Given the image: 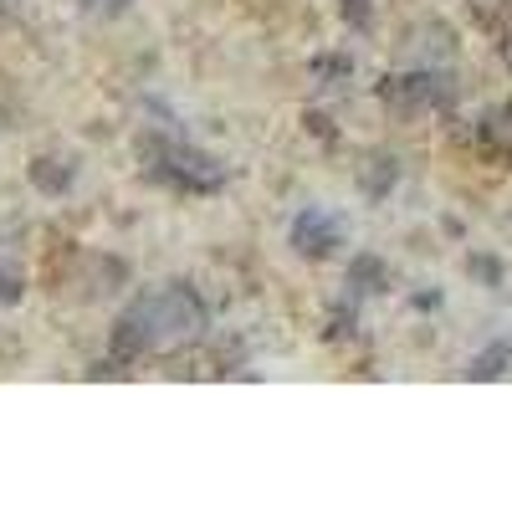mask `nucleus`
Returning <instances> with one entry per match:
<instances>
[{
    "mask_svg": "<svg viewBox=\"0 0 512 512\" xmlns=\"http://www.w3.org/2000/svg\"><path fill=\"white\" fill-rule=\"evenodd\" d=\"M21 272L11 267V262H0V308H11V303H21Z\"/></svg>",
    "mask_w": 512,
    "mask_h": 512,
    "instance_id": "nucleus-8",
    "label": "nucleus"
},
{
    "mask_svg": "<svg viewBox=\"0 0 512 512\" xmlns=\"http://www.w3.org/2000/svg\"><path fill=\"white\" fill-rule=\"evenodd\" d=\"M487 134H492V139H497L502 149H512V113H497V118H492V128H487Z\"/></svg>",
    "mask_w": 512,
    "mask_h": 512,
    "instance_id": "nucleus-9",
    "label": "nucleus"
},
{
    "mask_svg": "<svg viewBox=\"0 0 512 512\" xmlns=\"http://www.w3.org/2000/svg\"><path fill=\"white\" fill-rule=\"evenodd\" d=\"M472 272H477V277H487V282H497V262H487V256H477Z\"/></svg>",
    "mask_w": 512,
    "mask_h": 512,
    "instance_id": "nucleus-11",
    "label": "nucleus"
},
{
    "mask_svg": "<svg viewBox=\"0 0 512 512\" xmlns=\"http://www.w3.org/2000/svg\"><path fill=\"white\" fill-rule=\"evenodd\" d=\"M123 6H128V0H88V11H93V16H118Z\"/></svg>",
    "mask_w": 512,
    "mask_h": 512,
    "instance_id": "nucleus-10",
    "label": "nucleus"
},
{
    "mask_svg": "<svg viewBox=\"0 0 512 512\" xmlns=\"http://www.w3.org/2000/svg\"><path fill=\"white\" fill-rule=\"evenodd\" d=\"M338 241H344V221L328 216V210H303V216L292 221V246L303 256H328Z\"/></svg>",
    "mask_w": 512,
    "mask_h": 512,
    "instance_id": "nucleus-3",
    "label": "nucleus"
},
{
    "mask_svg": "<svg viewBox=\"0 0 512 512\" xmlns=\"http://www.w3.org/2000/svg\"><path fill=\"white\" fill-rule=\"evenodd\" d=\"M52 164H57V159H41V164L31 169V180H36L41 190H47V195H57V190H67V185H72V169H62V175H57Z\"/></svg>",
    "mask_w": 512,
    "mask_h": 512,
    "instance_id": "nucleus-6",
    "label": "nucleus"
},
{
    "mask_svg": "<svg viewBox=\"0 0 512 512\" xmlns=\"http://www.w3.org/2000/svg\"><path fill=\"white\" fill-rule=\"evenodd\" d=\"M446 98H451V88L431 72H410V77L384 82V103H395V108H436Z\"/></svg>",
    "mask_w": 512,
    "mask_h": 512,
    "instance_id": "nucleus-4",
    "label": "nucleus"
},
{
    "mask_svg": "<svg viewBox=\"0 0 512 512\" xmlns=\"http://www.w3.org/2000/svg\"><path fill=\"white\" fill-rule=\"evenodd\" d=\"M205 328V308L190 287H169V292H154L144 303H134L118 328H113V354L118 359H134L144 349H175V344H190V338Z\"/></svg>",
    "mask_w": 512,
    "mask_h": 512,
    "instance_id": "nucleus-1",
    "label": "nucleus"
},
{
    "mask_svg": "<svg viewBox=\"0 0 512 512\" xmlns=\"http://www.w3.org/2000/svg\"><path fill=\"white\" fill-rule=\"evenodd\" d=\"M349 277L359 282V292H379L374 282H384V267L374 262V256H354V267H349Z\"/></svg>",
    "mask_w": 512,
    "mask_h": 512,
    "instance_id": "nucleus-7",
    "label": "nucleus"
},
{
    "mask_svg": "<svg viewBox=\"0 0 512 512\" xmlns=\"http://www.w3.org/2000/svg\"><path fill=\"white\" fill-rule=\"evenodd\" d=\"M507 359H512V349H507V344H492L487 354H477V359H472V369H466V374H472V379H497Z\"/></svg>",
    "mask_w": 512,
    "mask_h": 512,
    "instance_id": "nucleus-5",
    "label": "nucleus"
},
{
    "mask_svg": "<svg viewBox=\"0 0 512 512\" xmlns=\"http://www.w3.org/2000/svg\"><path fill=\"white\" fill-rule=\"evenodd\" d=\"M154 159H164V175L180 180L185 190H216L226 180V169L190 144H154Z\"/></svg>",
    "mask_w": 512,
    "mask_h": 512,
    "instance_id": "nucleus-2",
    "label": "nucleus"
}]
</instances>
